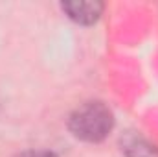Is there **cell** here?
<instances>
[{
    "label": "cell",
    "instance_id": "1",
    "mask_svg": "<svg viewBox=\"0 0 158 157\" xmlns=\"http://www.w3.org/2000/svg\"><path fill=\"white\" fill-rule=\"evenodd\" d=\"M114 113L99 100H90L77 105L66 120L68 131L83 142L98 144L103 142L114 129Z\"/></svg>",
    "mask_w": 158,
    "mask_h": 157
},
{
    "label": "cell",
    "instance_id": "2",
    "mask_svg": "<svg viewBox=\"0 0 158 157\" xmlns=\"http://www.w3.org/2000/svg\"><path fill=\"white\" fill-rule=\"evenodd\" d=\"M61 9L63 13L74 20L76 24H81V26H92L96 24L103 11H105V4L103 2H85V0H76V2H63L61 4Z\"/></svg>",
    "mask_w": 158,
    "mask_h": 157
},
{
    "label": "cell",
    "instance_id": "3",
    "mask_svg": "<svg viewBox=\"0 0 158 157\" xmlns=\"http://www.w3.org/2000/svg\"><path fill=\"white\" fill-rule=\"evenodd\" d=\"M119 150L125 157H158V146L138 131H125L119 137Z\"/></svg>",
    "mask_w": 158,
    "mask_h": 157
},
{
    "label": "cell",
    "instance_id": "4",
    "mask_svg": "<svg viewBox=\"0 0 158 157\" xmlns=\"http://www.w3.org/2000/svg\"><path fill=\"white\" fill-rule=\"evenodd\" d=\"M15 157H59V155L52 150H28V152L17 154Z\"/></svg>",
    "mask_w": 158,
    "mask_h": 157
}]
</instances>
